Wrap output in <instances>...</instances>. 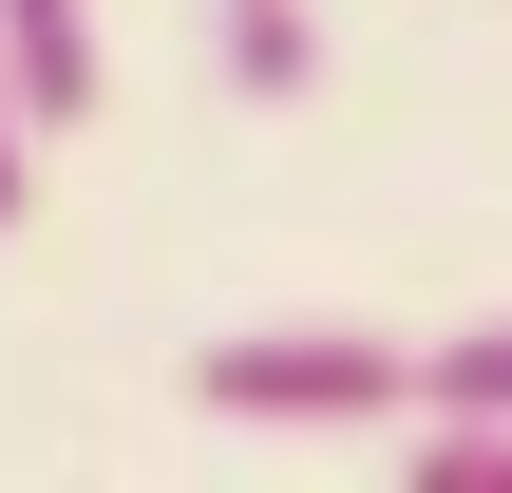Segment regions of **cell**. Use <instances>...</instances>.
Instances as JSON below:
<instances>
[{"mask_svg": "<svg viewBox=\"0 0 512 493\" xmlns=\"http://www.w3.org/2000/svg\"><path fill=\"white\" fill-rule=\"evenodd\" d=\"M418 418H512V304L456 323V342H418Z\"/></svg>", "mask_w": 512, "mask_h": 493, "instance_id": "obj_4", "label": "cell"}, {"mask_svg": "<svg viewBox=\"0 0 512 493\" xmlns=\"http://www.w3.org/2000/svg\"><path fill=\"white\" fill-rule=\"evenodd\" d=\"M0 76H19V114H38V133H95V95H114L95 0H0Z\"/></svg>", "mask_w": 512, "mask_h": 493, "instance_id": "obj_2", "label": "cell"}, {"mask_svg": "<svg viewBox=\"0 0 512 493\" xmlns=\"http://www.w3.org/2000/svg\"><path fill=\"white\" fill-rule=\"evenodd\" d=\"M399 493H512V418H418L399 437Z\"/></svg>", "mask_w": 512, "mask_h": 493, "instance_id": "obj_5", "label": "cell"}, {"mask_svg": "<svg viewBox=\"0 0 512 493\" xmlns=\"http://www.w3.org/2000/svg\"><path fill=\"white\" fill-rule=\"evenodd\" d=\"M209 76L247 114H304L323 95V0H209Z\"/></svg>", "mask_w": 512, "mask_h": 493, "instance_id": "obj_3", "label": "cell"}, {"mask_svg": "<svg viewBox=\"0 0 512 493\" xmlns=\"http://www.w3.org/2000/svg\"><path fill=\"white\" fill-rule=\"evenodd\" d=\"M38 152H57V133H38V114H19V76H0V228L38 209Z\"/></svg>", "mask_w": 512, "mask_h": 493, "instance_id": "obj_6", "label": "cell"}, {"mask_svg": "<svg viewBox=\"0 0 512 493\" xmlns=\"http://www.w3.org/2000/svg\"><path fill=\"white\" fill-rule=\"evenodd\" d=\"M190 418L361 437V418H418V342H380V323H228V342H190Z\"/></svg>", "mask_w": 512, "mask_h": 493, "instance_id": "obj_1", "label": "cell"}]
</instances>
